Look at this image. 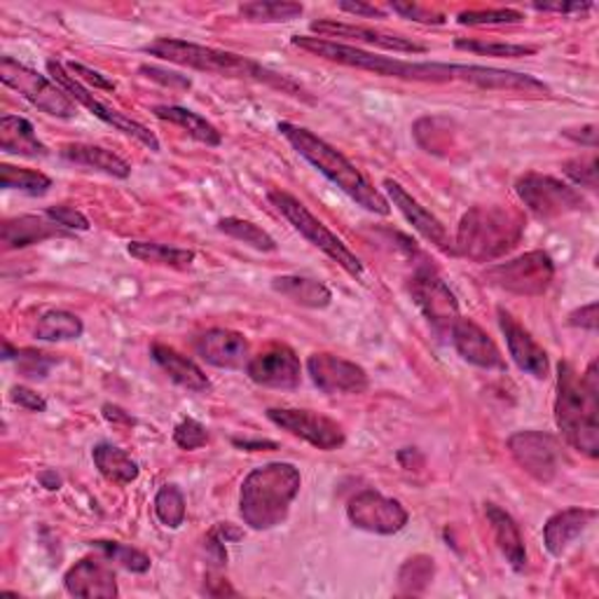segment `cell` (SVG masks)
I'll list each match as a JSON object with an SVG mask.
<instances>
[{
    "instance_id": "35",
    "label": "cell",
    "mask_w": 599,
    "mask_h": 599,
    "mask_svg": "<svg viewBox=\"0 0 599 599\" xmlns=\"http://www.w3.org/2000/svg\"><path fill=\"white\" fill-rule=\"evenodd\" d=\"M127 253L139 262H145V265H162L174 270H187L195 262V251L166 247V243L155 241H129Z\"/></svg>"
},
{
    "instance_id": "8",
    "label": "cell",
    "mask_w": 599,
    "mask_h": 599,
    "mask_svg": "<svg viewBox=\"0 0 599 599\" xmlns=\"http://www.w3.org/2000/svg\"><path fill=\"white\" fill-rule=\"evenodd\" d=\"M0 80L50 118L70 120L75 118V112H78L75 101L52 78L19 64L12 56H3V59H0Z\"/></svg>"
},
{
    "instance_id": "1",
    "label": "cell",
    "mask_w": 599,
    "mask_h": 599,
    "mask_svg": "<svg viewBox=\"0 0 599 599\" xmlns=\"http://www.w3.org/2000/svg\"><path fill=\"white\" fill-rule=\"evenodd\" d=\"M599 374L597 361L578 374L571 363L557 366V396L555 424L565 440L590 459L599 457Z\"/></svg>"
},
{
    "instance_id": "54",
    "label": "cell",
    "mask_w": 599,
    "mask_h": 599,
    "mask_svg": "<svg viewBox=\"0 0 599 599\" xmlns=\"http://www.w3.org/2000/svg\"><path fill=\"white\" fill-rule=\"evenodd\" d=\"M562 134H565L571 141H576V143H580V145H588L590 150L597 148V127L595 124H586L580 129H565Z\"/></svg>"
},
{
    "instance_id": "12",
    "label": "cell",
    "mask_w": 599,
    "mask_h": 599,
    "mask_svg": "<svg viewBox=\"0 0 599 599\" xmlns=\"http://www.w3.org/2000/svg\"><path fill=\"white\" fill-rule=\"evenodd\" d=\"M347 518L356 530L378 536H393L405 530L410 520L405 505L399 499L384 497L378 490H363L347 505Z\"/></svg>"
},
{
    "instance_id": "9",
    "label": "cell",
    "mask_w": 599,
    "mask_h": 599,
    "mask_svg": "<svg viewBox=\"0 0 599 599\" xmlns=\"http://www.w3.org/2000/svg\"><path fill=\"white\" fill-rule=\"evenodd\" d=\"M553 279L555 262L546 251H530L484 270L487 284L522 297L543 295L551 288Z\"/></svg>"
},
{
    "instance_id": "38",
    "label": "cell",
    "mask_w": 599,
    "mask_h": 599,
    "mask_svg": "<svg viewBox=\"0 0 599 599\" xmlns=\"http://www.w3.org/2000/svg\"><path fill=\"white\" fill-rule=\"evenodd\" d=\"M0 185H3V190H19L29 197H43L50 193L52 178L43 172H35V168L0 164Z\"/></svg>"
},
{
    "instance_id": "33",
    "label": "cell",
    "mask_w": 599,
    "mask_h": 599,
    "mask_svg": "<svg viewBox=\"0 0 599 599\" xmlns=\"http://www.w3.org/2000/svg\"><path fill=\"white\" fill-rule=\"evenodd\" d=\"M91 459H94V466L99 468V473L112 484H131L139 480V473H141L139 464L118 445L99 443L91 449Z\"/></svg>"
},
{
    "instance_id": "19",
    "label": "cell",
    "mask_w": 599,
    "mask_h": 599,
    "mask_svg": "<svg viewBox=\"0 0 599 599\" xmlns=\"http://www.w3.org/2000/svg\"><path fill=\"white\" fill-rule=\"evenodd\" d=\"M497 316H499V328L505 337V345H509V353H511L513 363L522 372L532 374L534 380H546L548 372H551V361H548L546 349H543L534 340L532 333L524 328L511 312L499 307Z\"/></svg>"
},
{
    "instance_id": "24",
    "label": "cell",
    "mask_w": 599,
    "mask_h": 599,
    "mask_svg": "<svg viewBox=\"0 0 599 599\" xmlns=\"http://www.w3.org/2000/svg\"><path fill=\"white\" fill-rule=\"evenodd\" d=\"M453 333V345L466 363L482 370H503L505 361L497 342L487 335L471 318H457V324L449 328Z\"/></svg>"
},
{
    "instance_id": "18",
    "label": "cell",
    "mask_w": 599,
    "mask_h": 599,
    "mask_svg": "<svg viewBox=\"0 0 599 599\" xmlns=\"http://www.w3.org/2000/svg\"><path fill=\"white\" fill-rule=\"evenodd\" d=\"M312 33L316 37H345V41H356L370 47H380L386 52H399V54H426V45H420L415 41H410L405 35L396 33H386L372 26H356V24H345V22H335V19H318V22L309 24Z\"/></svg>"
},
{
    "instance_id": "15",
    "label": "cell",
    "mask_w": 599,
    "mask_h": 599,
    "mask_svg": "<svg viewBox=\"0 0 599 599\" xmlns=\"http://www.w3.org/2000/svg\"><path fill=\"white\" fill-rule=\"evenodd\" d=\"M307 374L314 386L328 396H351V393H363L370 386L366 368L326 351L309 356Z\"/></svg>"
},
{
    "instance_id": "31",
    "label": "cell",
    "mask_w": 599,
    "mask_h": 599,
    "mask_svg": "<svg viewBox=\"0 0 599 599\" xmlns=\"http://www.w3.org/2000/svg\"><path fill=\"white\" fill-rule=\"evenodd\" d=\"M62 157L85 166L94 168V172H101L110 178H129L131 166L124 162L120 155L112 153V150H106L101 145H91V143H70L62 148Z\"/></svg>"
},
{
    "instance_id": "17",
    "label": "cell",
    "mask_w": 599,
    "mask_h": 599,
    "mask_svg": "<svg viewBox=\"0 0 599 599\" xmlns=\"http://www.w3.org/2000/svg\"><path fill=\"white\" fill-rule=\"evenodd\" d=\"M247 374L258 386L295 389L303 382V366L291 347L270 345L249 361Z\"/></svg>"
},
{
    "instance_id": "42",
    "label": "cell",
    "mask_w": 599,
    "mask_h": 599,
    "mask_svg": "<svg viewBox=\"0 0 599 599\" xmlns=\"http://www.w3.org/2000/svg\"><path fill=\"white\" fill-rule=\"evenodd\" d=\"M455 47L461 52H473L480 56H497V59H518V56H532L536 47L532 45H515V43H497V41H471V37H459Z\"/></svg>"
},
{
    "instance_id": "43",
    "label": "cell",
    "mask_w": 599,
    "mask_h": 599,
    "mask_svg": "<svg viewBox=\"0 0 599 599\" xmlns=\"http://www.w3.org/2000/svg\"><path fill=\"white\" fill-rule=\"evenodd\" d=\"M461 26H503V24H522L524 14L520 10L499 8V10H466L457 17Z\"/></svg>"
},
{
    "instance_id": "47",
    "label": "cell",
    "mask_w": 599,
    "mask_h": 599,
    "mask_svg": "<svg viewBox=\"0 0 599 599\" xmlns=\"http://www.w3.org/2000/svg\"><path fill=\"white\" fill-rule=\"evenodd\" d=\"M45 216L50 220H54L56 225H62V228H66L68 232H87L91 228L87 216L83 211L75 209V206H66V204L50 206V209L45 211Z\"/></svg>"
},
{
    "instance_id": "56",
    "label": "cell",
    "mask_w": 599,
    "mask_h": 599,
    "mask_svg": "<svg viewBox=\"0 0 599 599\" xmlns=\"http://www.w3.org/2000/svg\"><path fill=\"white\" fill-rule=\"evenodd\" d=\"M101 412H104V417H106L110 424H124V426H134V424H137V420L131 417L129 412H127V410H122L120 405L106 403V405L101 407Z\"/></svg>"
},
{
    "instance_id": "37",
    "label": "cell",
    "mask_w": 599,
    "mask_h": 599,
    "mask_svg": "<svg viewBox=\"0 0 599 599\" xmlns=\"http://www.w3.org/2000/svg\"><path fill=\"white\" fill-rule=\"evenodd\" d=\"M305 8L300 3H286V0H255V3L239 6V14L255 24H284L303 17Z\"/></svg>"
},
{
    "instance_id": "13",
    "label": "cell",
    "mask_w": 599,
    "mask_h": 599,
    "mask_svg": "<svg viewBox=\"0 0 599 599\" xmlns=\"http://www.w3.org/2000/svg\"><path fill=\"white\" fill-rule=\"evenodd\" d=\"M268 420L281 431H288L291 436L309 443L316 449H324V453H333V449H340L347 443L340 424L312 410L270 407Z\"/></svg>"
},
{
    "instance_id": "41",
    "label": "cell",
    "mask_w": 599,
    "mask_h": 599,
    "mask_svg": "<svg viewBox=\"0 0 599 599\" xmlns=\"http://www.w3.org/2000/svg\"><path fill=\"white\" fill-rule=\"evenodd\" d=\"M155 515L166 530H178L185 522V494L176 484H164L155 494Z\"/></svg>"
},
{
    "instance_id": "57",
    "label": "cell",
    "mask_w": 599,
    "mask_h": 599,
    "mask_svg": "<svg viewBox=\"0 0 599 599\" xmlns=\"http://www.w3.org/2000/svg\"><path fill=\"white\" fill-rule=\"evenodd\" d=\"M214 532H216L225 543H228V541H239V538L243 536V532L237 530L235 524H230V522H218L216 527H214Z\"/></svg>"
},
{
    "instance_id": "40",
    "label": "cell",
    "mask_w": 599,
    "mask_h": 599,
    "mask_svg": "<svg viewBox=\"0 0 599 599\" xmlns=\"http://www.w3.org/2000/svg\"><path fill=\"white\" fill-rule=\"evenodd\" d=\"M434 574H436L434 557L428 555L410 557L399 571V588L403 595H422L431 586V580H434Z\"/></svg>"
},
{
    "instance_id": "59",
    "label": "cell",
    "mask_w": 599,
    "mask_h": 599,
    "mask_svg": "<svg viewBox=\"0 0 599 599\" xmlns=\"http://www.w3.org/2000/svg\"><path fill=\"white\" fill-rule=\"evenodd\" d=\"M37 482H41L45 490H50V492L62 490V476L56 471H50V468H47V471H41V476H37Z\"/></svg>"
},
{
    "instance_id": "34",
    "label": "cell",
    "mask_w": 599,
    "mask_h": 599,
    "mask_svg": "<svg viewBox=\"0 0 599 599\" xmlns=\"http://www.w3.org/2000/svg\"><path fill=\"white\" fill-rule=\"evenodd\" d=\"M85 333V324L78 314L66 309L45 312L33 328V337L41 342H70Z\"/></svg>"
},
{
    "instance_id": "28",
    "label": "cell",
    "mask_w": 599,
    "mask_h": 599,
    "mask_svg": "<svg viewBox=\"0 0 599 599\" xmlns=\"http://www.w3.org/2000/svg\"><path fill=\"white\" fill-rule=\"evenodd\" d=\"M484 515L492 524L497 546L505 562L513 567V571H524V567H527V548H524V538L513 515L505 513L497 503H484Z\"/></svg>"
},
{
    "instance_id": "14",
    "label": "cell",
    "mask_w": 599,
    "mask_h": 599,
    "mask_svg": "<svg viewBox=\"0 0 599 599\" xmlns=\"http://www.w3.org/2000/svg\"><path fill=\"white\" fill-rule=\"evenodd\" d=\"M410 295L420 312L438 330H449L459 318L457 295L449 291L443 276L434 268H420L410 279Z\"/></svg>"
},
{
    "instance_id": "32",
    "label": "cell",
    "mask_w": 599,
    "mask_h": 599,
    "mask_svg": "<svg viewBox=\"0 0 599 599\" xmlns=\"http://www.w3.org/2000/svg\"><path fill=\"white\" fill-rule=\"evenodd\" d=\"M153 116L162 122H168V124H176L181 127L183 131H187L195 141L209 145V148H218L222 143V134L220 131L206 120L202 118L199 112L190 110V108H181V106H155L153 108Z\"/></svg>"
},
{
    "instance_id": "27",
    "label": "cell",
    "mask_w": 599,
    "mask_h": 599,
    "mask_svg": "<svg viewBox=\"0 0 599 599\" xmlns=\"http://www.w3.org/2000/svg\"><path fill=\"white\" fill-rule=\"evenodd\" d=\"M150 356H153V361L168 374V380L176 382L178 386L195 393L211 389V380L206 378V372L193 359H187L185 353L176 351L174 347L155 342L153 347H150Z\"/></svg>"
},
{
    "instance_id": "20",
    "label": "cell",
    "mask_w": 599,
    "mask_h": 599,
    "mask_svg": "<svg viewBox=\"0 0 599 599\" xmlns=\"http://www.w3.org/2000/svg\"><path fill=\"white\" fill-rule=\"evenodd\" d=\"M384 193L389 195V202L396 206V209L403 214V218L415 228L428 243H434V247L443 253H455V241L449 239L445 225L431 214L426 206H422L420 199L412 197L405 187L393 181V178H384L382 183Z\"/></svg>"
},
{
    "instance_id": "50",
    "label": "cell",
    "mask_w": 599,
    "mask_h": 599,
    "mask_svg": "<svg viewBox=\"0 0 599 599\" xmlns=\"http://www.w3.org/2000/svg\"><path fill=\"white\" fill-rule=\"evenodd\" d=\"M10 401L29 412H45L47 410V401L41 396V393L24 386V384H14L10 389Z\"/></svg>"
},
{
    "instance_id": "2",
    "label": "cell",
    "mask_w": 599,
    "mask_h": 599,
    "mask_svg": "<svg viewBox=\"0 0 599 599\" xmlns=\"http://www.w3.org/2000/svg\"><path fill=\"white\" fill-rule=\"evenodd\" d=\"M279 134L284 137L300 157H305L318 174H324L333 185L361 206V209L374 216H389L391 206L389 199L374 187L359 166L349 162L340 150L333 148L322 137H316L312 129L300 127L293 122H279Z\"/></svg>"
},
{
    "instance_id": "4",
    "label": "cell",
    "mask_w": 599,
    "mask_h": 599,
    "mask_svg": "<svg viewBox=\"0 0 599 599\" xmlns=\"http://www.w3.org/2000/svg\"><path fill=\"white\" fill-rule=\"evenodd\" d=\"M303 487V476L288 461L258 466L243 478L239 492V515L255 532L279 527Z\"/></svg>"
},
{
    "instance_id": "58",
    "label": "cell",
    "mask_w": 599,
    "mask_h": 599,
    "mask_svg": "<svg viewBox=\"0 0 599 599\" xmlns=\"http://www.w3.org/2000/svg\"><path fill=\"white\" fill-rule=\"evenodd\" d=\"M232 445L241 447V449H249V453H260V449H276V443H272V440H239V438H235Z\"/></svg>"
},
{
    "instance_id": "55",
    "label": "cell",
    "mask_w": 599,
    "mask_h": 599,
    "mask_svg": "<svg viewBox=\"0 0 599 599\" xmlns=\"http://www.w3.org/2000/svg\"><path fill=\"white\" fill-rule=\"evenodd\" d=\"M337 8H340L342 12H349V14H356V17H370V19H386V12L374 8V6H368V3H349V0H342V3H337Z\"/></svg>"
},
{
    "instance_id": "45",
    "label": "cell",
    "mask_w": 599,
    "mask_h": 599,
    "mask_svg": "<svg viewBox=\"0 0 599 599\" xmlns=\"http://www.w3.org/2000/svg\"><path fill=\"white\" fill-rule=\"evenodd\" d=\"M174 443L181 449H185V453H195V449H199V447H204L206 443H209V431H206V426L202 422L187 417L181 424H176Z\"/></svg>"
},
{
    "instance_id": "22",
    "label": "cell",
    "mask_w": 599,
    "mask_h": 599,
    "mask_svg": "<svg viewBox=\"0 0 599 599\" xmlns=\"http://www.w3.org/2000/svg\"><path fill=\"white\" fill-rule=\"evenodd\" d=\"M195 351L204 363L220 370L247 368L251 361V345L247 337L230 328H211L197 337Z\"/></svg>"
},
{
    "instance_id": "11",
    "label": "cell",
    "mask_w": 599,
    "mask_h": 599,
    "mask_svg": "<svg viewBox=\"0 0 599 599\" xmlns=\"http://www.w3.org/2000/svg\"><path fill=\"white\" fill-rule=\"evenodd\" d=\"M515 195L527 206V211L541 220H555L588 209L586 197L576 187L536 172L515 181Z\"/></svg>"
},
{
    "instance_id": "29",
    "label": "cell",
    "mask_w": 599,
    "mask_h": 599,
    "mask_svg": "<svg viewBox=\"0 0 599 599\" xmlns=\"http://www.w3.org/2000/svg\"><path fill=\"white\" fill-rule=\"evenodd\" d=\"M272 291L305 309H326L333 303V291L318 279L300 274H281L272 279Z\"/></svg>"
},
{
    "instance_id": "21",
    "label": "cell",
    "mask_w": 599,
    "mask_h": 599,
    "mask_svg": "<svg viewBox=\"0 0 599 599\" xmlns=\"http://www.w3.org/2000/svg\"><path fill=\"white\" fill-rule=\"evenodd\" d=\"M455 80L471 83L476 87L490 91H515L524 97H551V87L527 73L501 70L492 66H476V64H457Z\"/></svg>"
},
{
    "instance_id": "53",
    "label": "cell",
    "mask_w": 599,
    "mask_h": 599,
    "mask_svg": "<svg viewBox=\"0 0 599 599\" xmlns=\"http://www.w3.org/2000/svg\"><path fill=\"white\" fill-rule=\"evenodd\" d=\"M538 12H557V14H584L592 10V3H534Z\"/></svg>"
},
{
    "instance_id": "48",
    "label": "cell",
    "mask_w": 599,
    "mask_h": 599,
    "mask_svg": "<svg viewBox=\"0 0 599 599\" xmlns=\"http://www.w3.org/2000/svg\"><path fill=\"white\" fill-rule=\"evenodd\" d=\"M389 10L405 17V19H412V22H420V24H434V26L445 24V14L443 12L417 6V3H391Z\"/></svg>"
},
{
    "instance_id": "6",
    "label": "cell",
    "mask_w": 599,
    "mask_h": 599,
    "mask_svg": "<svg viewBox=\"0 0 599 599\" xmlns=\"http://www.w3.org/2000/svg\"><path fill=\"white\" fill-rule=\"evenodd\" d=\"M524 235V216L513 206H473L457 228L455 253L473 262H492L511 253Z\"/></svg>"
},
{
    "instance_id": "52",
    "label": "cell",
    "mask_w": 599,
    "mask_h": 599,
    "mask_svg": "<svg viewBox=\"0 0 599 599\" xmlns=\"http://www.w3.org/2000/svg\"><path fill=\"white\" fill-rule=\"evenodd\" d=\"M141 73H148L150 80H157L162 85H172V87H183V89H190V80L183 78V75L178 73H172V70H162L157 66H141Z\"/></svg>"
},
{
    "instance_id": "44",
    "label": "cell",
    "mask_w": 599,
    "mask_h": 599,
    "mask_svg": "<svg viewBox=\"0 0 599 599\" xmlns=\"http://www.w3.org/2000/svg\"><path fill=\"white\" fill-rule=\"evenodd\" d=\"M562 172L567 178H571L576 185L588 187V190H597V155L595 150L590 155H580L574 160H567L562 164Z\"/></svg>"
},
{
    "instance_id": "30",
    "label": "cell",
    "mask_w": 599,
    "mask_h": 599,
    "mask_svg": "<svg viewBox=\"0 0 599 599\" xmlns=\"http://www.w3.org/2000/svg\"><path fill=\"white\" fill-rule=\"evenodd\" d=\"M0 150L8 155L19 157H47V145L37 141L33 124L22 116H3L0 118Z\"/></svg>"
},
{
    "instance_id": "39",
    "label": "cell",
    "mask_w": 599,
    "mask_h": 599,
    "mask_svg": "<svg viewBox=\"0 0 599 599\" xmlns=\"http://www.w3.org/2000/svg\"><path fill=\"white\" fill-rule=\"evenodd\" d=\"M89 546L94 551H99L108 562H116V565H120L122 569L131 574H145L150 571V565H153L143 551L124 546V543H118V541H91Z\"/></svg>"
},
{
    "instance_id": "23",
    "label": "cell",
    "mask_w": 599,
    "mask_h": 599,
    "mask_svg": "<svg viewBox=\"0 0 599 599\" xmlns=\"http://www.w3.org/2000/svg\"><path fill=\"white\" fill-rule=\"evenodd\" d=\"M106 557H85L66 571L64 588L73 597L83 599H112L120 595L116 571L106 565Z\"/></svg>"
},
{
    "instance_id": "10",
    "label": "cell",
    "mask_w": 599,
    "mask_h": 599,
    "mask_svg": "<svg viewBox=\"0 0 599 599\" xmlns=\"http://www.w3.org/2000/svg\"><path fill=\"white\" fill-rule=\"evenodd\" d=\"M47 73H50V78L56 85H59L75 104L85 106L94 118H99L101 122L110 124L112 129L122 131L124 137H131L134 141H139L141 145L153 150V153H160V139L153 134V131H150L145 124L127 118L124 112H120L118 108H112V106L104 104L101 99H97V94H91L89 87H85L78 78H73V75L66 68V64L56 62V59H50L47 62Z\"/></svg>"
},
{
    "instance_id": "3",
    "label": "cell",
    "mask_w": 599,
    "mask_h": 599,
    "mask_svg": "<svg viewBox=\"0 0 599 599\" xmlns=\"http://www.w3.org/2000/svg\"><path fill=\"white\" fill-rule=\"evenodd\" d=\"M291 45L322 56L326 62H335L340 66H349L356 70H366L380 78L407 80V83H453L457 64H440V62H405L396 56H384L378 52H368L353 47L340 41H326L316 35H293Z\"/></svg>"
},
{
    "instance_id": "36",
    "label": "cell",
    "mask_w": 599,
    "mask_h": 599,
    "mask_svg": "<svg viewBox=\"0 0 599 599\" xmlns=\"http://www.w3.org/2000/svg\"><path fill=\"white\" fill-rule=\"evenodd\" d=\"M216 228L225 237L247 243V247H251L255 251H262V253H274L276 251L274 237L270 232L262 230L260 225L251 222V220H243V218H237V216H228V218H220L216 222Z\"/></svg>"
},
{
    "instance_id": "26",
    "label": "cell",
    "mask_w": 599,
    "mask_h": 599,
    "mask_svg": "<svg viewBox=\"0 0 599 599\" xmlns=\"http://www.w3.org/2000/svg\"><path fill=\"white\" fill-rule=\"evenodd\" d=\"M595 518H597L595 509H567L548 518L546 527H543V543H546V551L553 557H559L580 534L590 527Z\"/></svg>"
},
{
    "instance_id": "46",
    "label": "cell",
    "mask_w": 599,
    "mask_h": 599,
    "mask_svg": "<svg viewBox=\"0 0 599 599\" xmlns=\"http://www.w3.org/2000/svg\"><path fill=\"white\" fill-rule=\"evenodd\" d=\"M17 361H19V372H22L24 378H29V380H45L50 368L56 363V359H52L50 353L33 351V349L19 351Z\"/></svg>"
},
{
    "instance_id": "5",
    "label": "cell",
    "mask_w": 599,
    "mask_h": 599,
    "mask_svg": "<svg viewBox=\"0 0 599 599\" xmlns=\"http://www.w3.org/2000/svg\"><path fill=\"white\" fill-rule=\"evenodd\" d=\"M141 50L150 56H157V59L162 62L193 68L199 73L222 75V78L258 80V83L274 85L284 91H300V87L291 78H286V75L272 73L265 66H260L258 62L247 59V56L235 54V52L178 41V37H157V41L143 45Z\"/></svg>"
},
{
    "instance_id": "51",
    "label": "cell",
    "mask_w": 599,
    "mask_h": 599,
    "mask_svg": "<svg viewBox=\"0 0 599 599\" xmlns=\"http://www.w3.org/2000/svg\"><path fill=\"white\" fill-rule=\"evenodd\" d=\"M569 326L580 328V330H590V333H595V330H597V303H590V305H586V307L574 309V312L569 314Z\"/></svg>"
},
{
    "instance_id": "25",
    "label": "cell",
    "mask_w": 599,
    "mask_h": 599,
    "mask_svg": "<svg viewBox=\"0 0 599 599\" xmlns=\"http://www.w3.org/2000/svg\"><path fill=\"white\" fill-rule=\"evenodd\" d=\"M56 237H70V232L62 225H56L47 216H17L3 220L0 228V241H3L6 251H19L33 247V243H43Z\"/></svg>"
},
{
    "instance_id": "7",
    "label": "cell",
    "mask_w": 599,
    "mask_h": 599,
    "mask_svg": "<svg viewBox=\"0 0 599 599\" xmlns=\"http://www.w3.org/2000/svg\"><path fill=\"white\" fill-rule=\"evenodd\" d=\"M268 202L274 206V209L284 216L291 225H293V230L303 235L312 247H316L322 253H326L333 262H337V265H340L349 276L353 279H363V262L361 258L356 255L347 243L333 235L326 225L318 220L307 206L295 199L293 195L284 193V190H270L268 193Z\"/></svg>"
},
{
    "instance_id": "49",
    "label": "cell",
    "mask_w": 599,
    "mask_h": 599,
    "mask_svg": "<svg viewBox=\"0 0 599 599\" xmlns=\"http://www.w3.org/2000/svg\"><path fill=\"white\" fill-rule=\"evenodd\" d=\"M66 68H68V73L73 75V78H78L80 83L85 80V83H87L89 87H94V89L116 91V83L108 80L106 75L99 73V70H94V68H89V66H85V64H78V62H68Z\"/></svg>"
},
{
    "instance_id": "16",
    "label": "cell",
    "mask_w": 599,
    "mask_h": 599,
    "mask_svg": "<svg viewBox=\"0 0 599 599\" xmlns=\"http://www.w3.org/2000/svg\"><path fill=\"white\" fill-rule=\"evenodd\" d=\"M509 449L524 473L538 482H553L559 471V447L541 431H518L509 438Z\"/></svg>"
}]
</instances>
